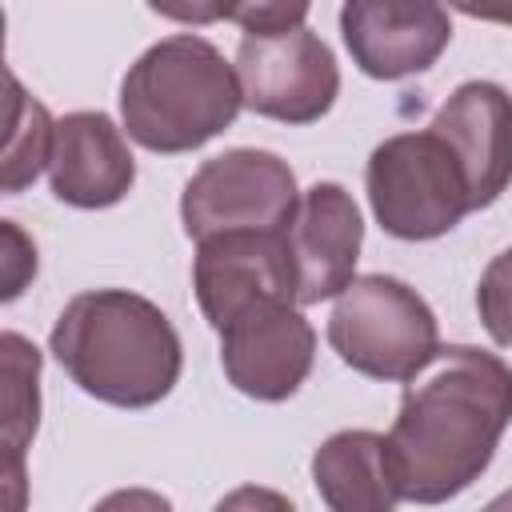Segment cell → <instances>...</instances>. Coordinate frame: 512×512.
Masks as SVG:
<instances>
[{"mask_svg":"<svg viewBox=\"0 0 512 512\" xmlns=\"http://www.w3.org/2000/svg\"><path fill=\"white\" fill-rule=\"evenodd\" d=\"M284 244L296 272V304H320L340 296L356 280L364 244V220L352 192L336 180H320L300 192L296 216L284 228Z\"/></svg>","mask_w":512,"mask_h":512,"instance_id":"cell-11","label":"cell"},{"mask_svg":"<svg viewBox=\"0 0 512 512\" xmlns=\"http://www.w3.org/2000/svg\"><path fill=\"white\" fill-rule=\"evenodd\" d=\"M192 288L204 320L216 332H224L252 304H296V272L284 232H224L200 240L192 260Z\"/></svg>","mask_w":512,"mask_h":512,"instance_id":"cell-9","label":"cell"},{"mask_svg":"<svg viewBox=\"0 0 512 512\" xmlns=\"http://www.w3.org/2000/svg\"><path fill=\"white\" fill-rule=\"evenodd\" d=\"M460 160L472 212L500 200L512 184V96L492 80L460 84L428 124Z\"/></svg>","mask_w":512,"mask_h":512,"instance_id":"cell-12","label":"cell"},{"mask_svg":"<svg viewBox=\"0 0 512 512\" xmlns=\"http://www.w3.org/2000/svg\"><path fill=\"white\" fill-rule=\"evenodd\" d=\"M236 76L244 108L280 124H316L340 92V68L328 44L308 28L240 36Z\"/></svg>","mask_w":512,"mask_h":512,"instance_id":"cell-7","label":"cell"},{"mask_svg":"<svg viewBox=\"0 0 512 512\" xmlns=\"http://www.w3.org/2000/svg\"><path fill=\"white\" fill-rule=\"evenodd\" d=\"M92 512H172V504L152 488H116Z\"/></svg>","mask_w":512,"mask_h":512,"instance_id":"cell-21","label":"cell"},{"mask_svg":"<svg viewBox=\"0 0 512 512\" xmlns=\"http://www.w3.org/2000/svg\"><path fill=\"white\" fill-rule=\"evenodd\" d=\"M4 444H8V512L24 508V448L40 424V352L20 336L4 332Z\"/></svg>","mask_w":512,"mask_h":512,"instance_id":"cell-15","label":"cell"},{"mask_svg":"<svg viewBox=\"0 0 512 512\" xmlns=\"http://www.w3.org/2000/svg\"><path fill=\"white\" fill-rule=\"evenodd\" d=\"M300 192L288 160L264 148H232L204 160L180 196L184 232L200 244L224 232H284Z\"/></svg>","mask_w":512,"mask_h":512,"instance_id":"cell-6","label":"cell"},{"mask_svg":"<svg viewBox=\"0 0 512 512\" xmlns=\"http://www.w3.org/2000/svg\"><path fill=\"white\" fill-rule=\"evenodd\" d=\"M340 36L364 76L404 80L440 60L452 24L432 0H348L340 8Z\"/></svg>","mask_w":512,"mask_h":512,"instance_id":"cell-10","label":"cell"},{"mask_svg":"<svg viewBox=\"0 0 512 512\" xmlns=\"http://www.w3.org/2000/svg\"><path fill=\"white\" fill-rule=\"evenodd\" d=\"M56 120L40 100H32L16 76H8V132H4V172L0 188L12 196L28 188L52 160Z\"/></svg>","mask_w":512,"mask_h":512,"instance_id":"cell-16","label":"cell"},{"mask_svg":"<svg viewBox=\"0 0 512 512\" xmlns=\"http://www.w3.org/2000/svg\"><path fill=\"white\" fill-rule=\"evenodd\" d=\"M52 196L72 208H112L136 184V160L124 132L104 112H68L56 120L48 160Z\"/></svg>","mask_w":512,"mask_h":512,"instance_id":"cell-13","label":"cell"},{"mask_svg":"<svg viewBox=\"0 0 512 512\" xmlns=\"http://www.w3.org/2000/svg\"><path fill=\"white\" fill-rule=\"evenodd\" d=\"M476 308H480V324L488 328V336L500 348H512V248L492 256V264L484 268L480 288H476Z\"/></svg>","mask_w":512,"mask_h":512,"instance_id":"cell-17","label":"cell"},{"mask_svg":"<svg viewBox=\"0 0 512 512\" xmlns=\"http://www.w3.org/2000/svg\"><path fill=\"white\" fill-rule=\"evenodd\" d=\"M512 424V368L484 348L448 344L404 388L388 428L400 496L444 504L472 488Z\"/></svg>","mask_w":512,"mask_h":512,"instance_id":"cell-1","label":"cell"},{"mask_svg":"<svg viewBox=\"0 0 512 512\" xmlns=\"http://www.w3.org/2000/svg\"><path fill=\"white\" fill-rule=\"evenodd\" d=\"M332 352L360 376L412 384L440 352V328L428 300L396 276H356L328 316Z\"/></svg>","mask_w":512,"mask_h":512,"instance_id":"cell-4","label":"cell"},{"mask_svg":"<svg viewBox=\"0 0 512 512\" xmlns=\"http://www.w3.org/2000/svg\"><path fill=\"white\" fill-rule=\"evenodd\" d=\"M312 484L328 512H396L400 484L388 460V436L344 428L312 452Z\"/></svg>","mask_w":512,"mask_h":512,"instance_id":"cell-14","label":"cell"},{"mask_svg":"<svg viewBox=\"0 0 512 512\" xmlns=\"http://www.w3.org/2000/svg\"><path fill=\"white\" fill-rule=\"evenodd\" d=\"M480 512H512V488H508V492H500V496H492Z\"/></svg>","mask_w":512,"mask_h":512,"instance_id":"cell-22","label":"cell"},{"mask_svg":"<svg viewBox=\"0 0 512 512\" xmlns=\"http://www.w3.org/2000/svg\"><path fill=\"white\" fill-rule=\"evenodd\" d=\"M212 512H296V504L276 492V488H260V484H240L232 488Z\"/></svg>","mask_w":512,"mask_h":512,"instance_id":"cell-20","label":"cell"},{"mask_svg":"<svg viewBox=\"0 0 512 512\" xmlns=\"http://www.w3.org/2000/svg\"><path fill=\"white\" fill-rule=\"evenodd\" d=\"M220 16L244 24V36H272V32L304 28L308 4H240V8H220Z\"/></svg>","mask_w":512,"mask_h":512,"instance_id":"cell-18","label":"cell"},{"mask_svg":"<svg viewBox=\"0 0 512 512\" xmlns=\"http://www.w3.org/2000/svg\"><path fill=\"white\" fill-rule=\"evenodd\" d=\"M244 108L236 64L196 36L176 32L156 40L120 80V116L128 136L160 156L204 148Z\"/></svg>","mask_w":512,"mask_h":512,"instance_id":"cell-3","label":"cell"},{"mask_svg":"<svg viewBox=\"0 0 512 512\" xmlns=\"http://www.w3.org/2000/svg\"><path fill=\"white\" fill-rule=\"evenodd\" d=\"M316 332L292 300H264L220 332V364L236 392L280 404L312 372Z\"/></svg>","mask_w":512,"mask_h":512,"instance_id":"cell-8","label":"cell"},{"mask_svg":"<svg viewBox=\"0 0 512 512\" xmlns=\"http://www.w3.org/2000/svg\"><path fill=\"white\" fill-rule=\"evenodd\" d=\"M364 184L376 224L396 240H436L472 212L468 176L432 128L396 132L376 144Z\"/></svg>","mask_w":512,"mask_h":512,"instance_id":"cell-5","label":"cell"},{"mask_svg":"<svg viewBox=\"0 0 512 512\" xmlns=\"http://www.w3.org/2000/svg\"><path fill=\"white\" fill-rule=\"evenodd\" d=\"M60 368L80 392L116 408L160 404L184 368L172 320L128 288H92L64 304L48 336Z\"/></svg>","mask_w":512,"mask_h":512,"instance_id":"cell-2","label":"cell"},{"mask_svg":"<svg viewBox=\"0 0 512 512\" xmlns=\"http://www.w3.org/2000/svg\"><path fill=\"white\" fill-rule=\"evenodd\" d=\"M0 232H4V252H8L4 256V300H16L24 284L36 276V244L12 220H4Z\"/></svg>","mask_w":512,"mask_h":512,"instance_id":"cell-19","label":"cell"}]
</instances>
